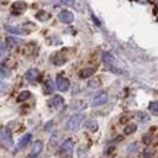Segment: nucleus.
Here are the masks:
<instances>
[{
	"mask_svg": "<svg viewBox=\"0 0 158 158\" xmlns=\"http://www.w3.org/2000/svg\"><path fill=\"white\" fill-rule=\"evenodd\" d=\"M102 62L106 63L107 66H113V63H116V59L111 53H102Z\"/></svg>",
	"mask_w": 158,
	"mask_h": 158,
	"instance_id": "14",
	"label": "nucleus"
},
{
	"mask_svg": "<svg viewBox=\"0 0 158 158\" xmlns=\"http://www.w3.org/2000/svg\"><path fill=\"white\" fill-rule=\"evenodd\" d=\"M64 6H73L75 5V0H60Z\"/></svg>",
	"mask_w": 158,
	"mask_h": 158,
	"instance_id": "31",
	"label": "nucleus"
},
{
	"mask_svg": "<svg viewBox=\"0 0 158 158\" xmlns=\"http://www.w3.org/2000/svg\"><path fill=\"white\" fill-rule=\"evenodd\" d=\"M72 108L73 110H84V108H86V104L84 101H76L72 104Z\"/></svg>",
	"mask_w": 158,
	"mask_h": 158,
	"instance_id": "22",
	"label": "nucleus"
},
{
	"mask_svg": "<svg viewBox=\"0 0 158 158\" xmlns=\"http://www.w3.org/2000/svg\"><path fill=\"white\" fill-rule=\"evenodd\" d=\"M139 122H148L149 120V116H147L145 113H142V111H139V113H136V116H135Z\"/></svg>",
	"mask_w": 158,
	"mask_h": 158,
	"instance_id": "25",
	"label": "nucleus"
},
{
	"mask_svg": "<svg viewBox=\"0 0 158 158\" xmlns=\"http://www.w3.org/2000/svg\"><path fill=\"white\" fill-rule=\"evenodd\" d=\"M95 70H97V69H95V68H92V66H91V68H85V69H82V70L79 72V78H81V79H89L91 76H92V75L95 73Z\"/></svg>",
	"mask_w": 158,
	"mask_h": 158,
	"instance_id": "10",
	"label": "nucleus"
},
{
	"mask_svg": "<svg viewBox=\"0 0 158 158\" xmlns=\"http://www.w3.org/2000/svg\"><path fill=\"white\" fill-rule=\"evenodd\" d=\"M142 141H143V143H147V145L152 143V135H151V133H148V135H143Z\"/></svg>",
	"mask_w": 158,
	"mask_h": 158,
	"instance_id": "27",
	"label": "nucleus"
},
{
	"mask_svg": "<svg viewBox=\"0 0 158 158\" xmlns=\"http://www.w3.org/2000/svg\"><path fill=\"white\" fill-rule=\"evenodd\" d=\"M107 101H108V94L107 92H100V94H97V95L92 98L91 106H92V107H100V106H104Z\"/></svg>",
	"mask_w": 158,
	"mask_h": 158,
	"instance_id": "4",
	"label": "nucleus"
},
{
	"mask_svg": "<svg viewBox=\"0 0 158 158\" xmlns=\"http://www.w3.org/2000/svg\"><path fill=\"white\" fill-rule=\"evenodd\" d=\"M43 92H44L45 95H48V94H51V92H54V81H51V79L45 81L44 84H43Z\"/></svg>",
	"mask_w": 158,
	"mask_h": 158,
	"instance_id": "11",
	"label": "nucleus"
},
{
	"mask_svg": "<svg viewBox=\"0 0 158 158\" xmlns=\"http://www.w3.org/2000/svg\"><path fill=\"white\" fill-rule=\"evenodd\" d=\"M57 19L60 21L62 23H66V25H69V23H72L73 22V19H75V16H73V13L70 10H62L59 15H57Z\"/></svg>",
	"mask_w": 158,
	"mask_h": 158,
	"instance_id": "5",
	"label": "nucleus"
},
{
	"mask_svg": "<svg viewBox=\"0 0 158 158\" xmlns=\"http://www.w3.org/2000/svg\"><path fill=\"white\" fill-rule=\"evenodd\" d=\"M127 120H129L127 117H122V118H120V122H122V123H127Z\"/></svg>",
	"mask_w": 158,
	"mask_h": 158,
	"instance_id": "34",
	"label": "nucleus"
},
{
	"mask_svg": "<svg viewBox=\"0 0 158 158\" xmlns=\"http://www.w3.org/2000/svg\"><path fill=\"white\" fill-rule=\"evenodd\" d=\"M25 78L28 79V81H38L41 78V73H40L38 69H29V70H27V73H25Z\"/></svg>",
	"mask_w": 158,
	"mask_h": 158,
	"instance_id": "9",
	"label": "nucleus"
},
{
	"mask_svg": "<svg viewBox=\"0 0 158 158\" xmlns=\"http://www.w3.org/2000/svg\"><path fill=\"white\" fill-rule=\"evenodd\" d=\"M6 44H7V43H3V44H2V62H5V59L7 57V51H6Z\"/></svg>",
	"mask_w": 158,
	"mask_h": 158,
	"instance_id": "28",
	"label": "nucleus"
},
{
	"mask_svg": "<svg viewBox=\"0 0 158 158\" xmlns=\"http://www.w3.org/2000/svg\"><path fill=\"white\" fill-rule=\"evenodd\" d=\"M6 31L13 35H27V31H23L21 28H16V27H6Z\"/></svg>",
	"mask_w": 158,
	"mask_h": 158,
	"instance_id": "16",
	"label": "nucleus"
},
{
	"mask_svg": "<svg viewBox=\"0 0 158 158\" xmlns=\"http://www.w3.org/2000/svg\"><path fill=\"white\" fill-rule=\"evenodd\" d=\"M124 135H132V133H135L136 132V124H127L126 127H124Z\"/></svg>",
	"mask_w": 158,
	"mask_h": 158,
	"instance_id": "19",
	"label": "nucleus"
},
{
	"mask_svg": "<svg viewBox=\"0 0 158 158\" xmlns=\"http://www.w3.org/2000/svg\"><path fill=\"white\" fill-rule=\"evenodd\" d=\"M149 111H151L154 116H158V101L149 102Z\"/></svg>",
	"mask_w": 158,
	"mask_h": 158,
	"instance_id": "20",
	"label": "nucleus"
},
{
	"mask_svg": "<svg viewBox=\"0 0 158 158\" xmlns=\"http://www.w3.org/2000/svg\"><path fill=\"white\" fill-rule=\"evenodd\" d=\"M56 85H57V88L60 91H68L69 88H70V82H69V79L66 78V76H63V75H57V78H56Z\"/></svg>",
	"mask_w": 158,
	"mask_h": 158,
	"instance_id": "6",
	"label": "nucleus"
},
{
	"mask_svg": "<svg viewBox=\"0 0 158 158\" xmlns=\"http://www.w3.org/2000/svg\"><path fill=\"white\" fill-rule=\"evenodd\" d=\"M73 151H75V142H73V139L68 138V139L62 143V147H60V154L70 157V155L73 154Z\"/></svg>",
	"mask_w": 158,
	"mask_h": 158,
	"instance_id": "3",
	"label": "nucleus"
},
{
	"mask_svg": "<svg viewBox=\"0 0 158 158\" xmlns=\"http://www.w3.org/2000/svg\"><path fill=\"white\" fill-rule=\"evenodd\" d=\"M6 43H7V44H10L12 47H18V45L22 44V41H21V40L12 38V37H7V38H6Z\"/></svg>",
	"mask_w": 158,
	"mask_h": 158,
	"instance_id": "18",
	"label": "nucleus"
},
{
	"mask_svg": "<svg viewBox=\"0 0 158 158\" xmlns=\"http://www.w3.org/2000/svg\"><path fill=\"white\" fill-rule=\"evenodd\" d=\"M6 76H9V70H6V66L5 64H2V78L5 79Z\"/></svg>",
	"mask_w": 158,
	"mask_h": 158,
	"instance_id": "30",
	"label": "nucleus"
},
{
	"mask_svg": "<svg viewBox=\"0 0 158 158\" xmlns=\"http://www.w3.org/2000/svg\"><path fill=\"white\" fill-rule=\"evenodd\" d=\"M31 139H32V135H31V133H25V135L21 138L19 143H18V149H23V148H25L29 142H31Z\"/></svg>",
	"mask_w": 158,
	"mask_h": 158,
	"instance_id": "12",
	"label": "nucleus"
},
{
	"mask_svg": "<svg viewBox=\"0 0 158 158\" xmlns=\"http://www.w3.org/2000/svg\"><path fill=\"white\" fill-rule=\"evenodd\" d=\"M101 84H102L101 78H97V76L95 78H89V81H88V86H89V88H94V89L100 88Z\"/></svg>",
	"mask_w": 158,
	"mask_h": 158,
	"instance_id": "15",
	"label": "nucleus"
},
{
	"mask_svg": "<svg viewBox=\"0 0 158 158\" xmlns=\"http://www.w3.org/2000/svg\"><path fill=\"white\" fill-rule=\"evenodd\" d=\"M91 18H92V21L95 22V25H98V27L101 25V21H100V19H97V18H95V15H94V13H91Z\"/></svg>",
	"mask_w": 158,
	"mask_h": 158,
	"instance_id": "32",
	"label": "nucleus"
},
{
	"mask_svg": "<svg viewBox=\"0 0 158 158\" xmlns=\"http://www.w3.org/2000/svg\"><path fill=\"white\" fill-rule=\"evenodd\" d=\"M97 127H98V123H97L95 120H89V122L86 123V129L91 130V132H95Z\"/></svg>",
	"mask_w": 158,
	"mask_h": 158,
	"instance_id": "21",
	"label": "nucleus"
},
{
	"mask_svg": "<svg viewBox=\"0 0 158 158\" xmlns=\"http://www.w3.org/2000/svg\"><path fill=\"white\" fill-rule=\"evenodd\" d=\"M48 106H50V107L53 108L54 111H57V113H62L63 110L66 108V102H64V100H63V97L54 95L53 98H50Z\"/></svg>",
	"mask_w": 158,
	"mask_h": 158,
	"instance_id": "2",
	"label": "nucleus"
},
{
	"mask_svg": "<svg viewBox=\"0 0 158 158\" xmlns=\"http://www.w3.org/2000/svg\"><path fill=\"white\" fill-rule=\"evenodd\" d=\"M43 148H44V143L41 141H35L34 145H32V149H31V152H29V157H37L40 154L43 152Z\"/></svg>",
	"mask_w": 158,
	"mask_h": 158,
	"instance_id": "8",
	"label": "nucleus"
},
{
	"mask_svg": "<svg viewBox=\"0 0 158 158\" xmlns=\"http://www.w3.org/2000/svg\"><path fill=\"white\" fill-rule=\"evenodd\" d=\"M54 126V122L53 120H50V122H47V123L44 124V130L45 132H48V130H51V127Z\"/></svg>",
	"mask_w": 158,
	"mask_h": 158,
	"instance_id": "29",
	"label": "nucleus"
},
{
	"mask_svg": "<svg viewBox=\"0 0 158 158\" xmlns=\"http://www.w3.org/2000/svg\"><path fill=\"white\" fill-rule=\"evenodd\" d=\"M59 139H60V135L59 133H54V135L50 138V147H56L59 143Z\"/></svg>",
	"mask_w": 158,
	"mask_h": 158,
	"instance_id": "24",
	"label": "nucleus"
},
{
	"mask_svg": "<svg viewBox=\"0 0 158 158\" xmlns=\"http://www.w3.org/2000/svg\"><path fill=\"white\" fill-rule=\"evenodd\" d=\"M66 60H68V59H66V57H62L60 53H56V54H53V56H51V63H53V64H57V66L64 64Z\"/></svg>",
	"mask_w": 158,
	"mask_h": 158,
	"instance_id": "13",
	"label": "nucleus"
},
{
	"mask_svg": "<svg viewBox=\"0 0 158 158\" xmlns=\"http://www.w3.org/2000/svg\"><path fill=\"white\" fill-rule=\"evenodd\" d=\"M84 120H85V116H84V114H81V113L73 114V116H72V117H70L68 122H66V130L73 132V130L79 129Z\"/></svg>",
	"mask_w": 158,
	"mask_h": 158,
	"instance_id": "1",
	"label": "nucleus"
},
{
	"mask_svg": "<svg viewBox=\"0 0 158 158\" xmlns=\"http://www.w3.org/2000/svg\"><path fill=\"white\" fill-rule=\"evenodd\" d=\"M37 19H40V21H48L50 19V13H47V12H38L37 13Z\"/></svg>",
	"mask_w": 158,
	"mask_h": 158,
	"instance_id": "23",
	"label": "nucleus"
},
{
	"mask_svg": "<svg viewBox=\"0 0 158 158\" xmlns=\"http://www.w3.org/2000/svg\"><path fill=\"white\" fill-rule=\"evenodd\" d=\"M114 154V147L113 148H107V151H106V155H111Z\"/></svg>",
	"mask_w": 158,
	"mask_h": 158,
	"instance_id": "33",
	"label": "nucleus"
},
{
	"mask_svg": "<svg viewBox=\"0 0 158 158\" xmlns=\"http://www.w3.org/2000/svg\"><path fill=\"white\" fill-rule=\"evenodd\" d=\"M138 149H139V147H138V143H136V142L130 143L129 147H127V151H129V154H135Z\"/></svg>",
	"mask_w": 158,
	"mask_h": 158,
	"instance_id": "26",
	"label": "nucleus"
},
{
	"mask_svg": "<svg viewBox=\"0 0 158 158\" xmlns=\"http://www.w3.org/2000/svg\"><path fill=\"white\" fill-rule=\"evenodd\" d=\"M2 143H3V147H10L13 141H12V133L10 130H7L6 127H2Z\"/></svg>",
	"mask_w": 158,
	"mask_h": 158,
	"instance_id": "7",
	"label": "nucleus"
},
{
	"mask_svg": "<svg viewBox=\"0 0 158 158\" xmlns=\"http://www.w3.org/2000/svg\"><path fill=\"white\" fill-rule=\"evenodd\" d=\"M29 97H31V92H29V91H22V92H19L16 101L18 102H23V101H27Z\"/></svg>",
	"mask_w": 158,
	"mask_h": 158,
	"instance_id": "17",
	"label": "nucleus"
}]
</instances>
